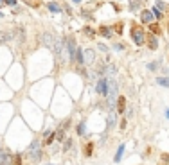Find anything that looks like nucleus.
I'll use <instances>...</instances> for the list:
<instances>
[{
	"label": "nucleus",
	"mask_w": 169,
	"mask_h": 165,
	"mask_svg": "<svg viewBox=\"0 0 169 165\" xmlns=\"http://www.w3.org/2000/svg\"><path fill=\"white\" fill-rule=\"evenodd\" d=\"M27 156H29L31 160H34V162H38V160L41 158V151H40V140H34V142L31 144V147L27 149Z\"/></svg>",
	"instance_id": "obj_1"
},
{
	"label": "nucleus",
	"mask_w": 169,
	"mask_h": 165,
	"mask_svg": "<svg viewBox=\"0 0 169 165\" xmlns=\"http://www.w3.org/2000/svg\"><path fill=\"white\" fill-rule=\"evenodd\" d=\"M65 49H67V54H69V59L70 61H74L76 59V40L72 38V36H69L67 40H65Z\"/></svg>",
	"instance_id": "obj_2"
},
{
	"label": "nucleus",
	"mask_w": 169,
	"mask_h": 165,
	"mask_svg": "<svg viewBox=\"0 0 169 165\" xmlns=\"http://www.w3.org/2000/svg\"><path fill=\"white\" fill-rule=\"evenodd\" d=\"M132 36H133V41H135L137 45H142L144 40H146V34H144L142 27H139V25H135L132 29Z\"/></svg>",
	"instance_id": "obj_3"
},
{
	"label": "nucleus",
	"mask_w": 169,
	"mask_h": 165,
	"mask_svg": "<svg viewBox=\"0 0 169 165\" xmlns=\"http://www.w3.org/2000/svg\"><path fill=\"white\" fill-rule=\"evenodd\" d=\"M41 43L52 50V49H54V36H52L51 32H43V34H41Z\"/></svg>",
	"instance_id": "obj_4"
},
{
	"label": "nucleus",
	"mask_w": 169,
	"mask_h": 165,
	"mask_svg": "<svg viewBox=\"0 0 169 165\" xmlns=\"http://www.w3.org/2000/svg\"><path fill=\"white\" fill-rule=\"evenodd\" d=\"M106 92H108V79L101 77L99 82H97V93L99 95H106Z\"/></svg>",
	"instance_id": "obj_5"
},
{
	"label": "nucleus",
	"mask_w": 169,
	"mask_h": 165,
	"mask_svg": "<svg viewBox=\"0 0 169 165\" xmlns=\"http://www.w3.org/2000/svg\"><path fill=\"white\" fill-rule=\"evenodd\" d=\"M83 56H85V65H92V63H94L95 54H94L92 49H85V50H83Z\"/></svg>",
	"instance_id": "obj_6"
},
{
	"label": "nucleus",
	"mask_w": 169,
	"mask_h": 165,
	"mask_svg": "<svg viewBox=\"0 0 169 165\" xmlns=\"http://www.w3.org/2000/svg\"><path fill=\"white\" fill-rule=\"evenodd\" d=\"M140 20L144 22V23H150V22H153V13H151V11H142V15H140Z\"/></svg>",
	"instance_id": "obj_7"
},
{
	"label": "nucleus",
	"mask_w": 169,
	"mask_h": 165,
	"mask_svg": "<svg viewBox=\"0 0 169 165\" xmlns=\"http://www.w3.org/2000/svg\"><path fill=\"white\" fill-rule=\"evenodd\" d=\"M99 32L104 36V38H113V32L110 27H99Z\"/></svg>",
	"instance_id": "obj_8"
},
{
	"label": "nucleus",
	"mask_w": 169,
	"mask_h": 165,
	"mask_svg": "<svg viewBox=\"0 0 169 165\" xmlns=\"http://www.w3.org/2000/svg\"><path fill=\"white\" fill-rule=\"evenodd\" d=\"M13 36H15L13 32H7V31H2V32H0V43H5V41H7V40H11Z\"/></svg>",
	"instance_id": "obj_9"
},
{
	"label": "nucleus",
	"mask_w": 169,
	"mask_h": 165,
	"mask_svg": "<svg viewBox=\"0 0 169 165\" xmlns=\"http://www.w3.org/2000/svg\"><path fill=\"white\" fill-rule=\"evenodd\" d=\"M117 109H119L121 113L126 109V97H119V99H117Z\"/></svg>",
	"instance_id": "obj_10"
},
{
	"label": "nucleus",
	"mask_w": 169,
	"mask_h": 165,
	"mask_svg": "<svg viewBox=\"0 0 169 165\" xmlns=\"http://www.w3.org/2000/svg\"><path fill=\"white\" fill-rule=\"evenodd\" d=\"M148 45H150V49H151V50H157V47H158L157 36H148Z\"/></svg>",
	"instance_id": "obj_11"
},
{
	"label": "nucleus",
	"mask_w": 169,
	"mask_h": 165,
	"mask_svg": "<svg viewBox=\"0 0 169 165\" xmlns=\"http://www.w3.org/2000/svg\"><path fill=\"white\" fill-rule=\"evenodd\" d=\"M76 61L79 63V65H85V56H83V50L81 49L76 50Z\"/></svg>",
	"instance_id": "obj_12"
},
{
	"label": "nucleus",
	"mask_w": 169,
	"mask_h": 165,
	"mask_svg": "<svg viewBox=\"0 0 169 165\" xmlns=\"http://www.w3.org/2000/svg\"><path fill=\"white\" fill-rule=\"evenodd\" d=\"M157 84H160V86H166V88H169V77H158V79H157Z\"/></svg>",
	"instance_id": "obj_13"
},
{
	"label": "nucleus",
	"mask_w": 169,
	"mask_h": 165,
	"mask_svg": "<svg viewBox=\"0 0 169 165\" xmlns=\"http://www.w3.org/2000/svg\"><path fill=\"white\" fill-rule=\"evenodd\" d=\"M140 5H142V2H140V0H130V7H132L133 11H135V9H139Z\"/></svg>",
	"instance_id": "obj_14"
},
{
	"label": "nucleus",
	"mask_w": 169,
	"mask_h": 165,
	"mask_svg": "<svg viewBox=\"0 0 169 165\" xmlns=\"http://www.w3.org/2000/svg\"><path fill=\"white\" fill-rule=\"evenodd\" d=\"M49 11H52V13H61V7L52 2V4H49Z\"/></svg>",
	"instance_id": "obj_15"
},
{
	"label": "nucleus",
	"mask_w": 169,
	"mask_h": 165,
	"mask_svg": "<svg viewBox=\"0 0 169 165\" xmlns=\"http://www.w3.org/2000/svg\"><path fill=\"white\" fill-rule=\"evenodd\" d=\"M54 135H56V140H63L65 138V129H58V131H54Z\"/></svg>",
	"instance_id": "obj_16"
},
{
	"label": "nucleus",
	"mask_w": 169,
	"mask_h": 165,
	"mask_svg": "<svg viewBox=\"0 0 169 165\" xmlns=\"http://www.w3.org/2000/svg\"><path fill=\"white\" fill-rule=\"evenodd\" d=\"M113 74H115V66H113V65H108L106 70H104V76H113Z\"/></svg>",
	"instance_id": "obj_17"
},
{
	"label": "nucleus",
	"mask_w": 169,
	"mask_h": 165,
	"mask_svg": "<svg viewBox=\"0 0 169 165\" xmlns=\"http://www.w3.org/2000/svg\"><path fill=\"white\" fill-rule=\"evenodd\" d=\"M122 151H124V145L119 147V151H117V154H115V162H121V158H122Z\"/></svg>",
	"instance_id": "obj_18"
},
{
	"label": "nucleus",
	"mask_w": 169,
	"mask_h": 165,
	"mask_svg": "<svg viewBox=\"0 0 169 165\" xmlns=\"http://www.w3.org/2000/svg\"><path fill=\"white\" fill-rule=\"evenodd\" d=\"M83 32H85V34H88V38H94V34H95L90 27H85V29H83Z\"/></svg>",
	"instance_id": "obj_19"
},
{
	"label": "nucleus",
	"mask_w": 169,
	"mask_h": 165,
	"mask_svg": "<svg viewBox=\"0 0 169 165\" xmlns=\"http://www.w3.org/2000/svg\"><path fill=\"white\" fill-rule=\"evenodd\" d=\"M72 140H70V138H69V140H65V147H63V151H69V149H72Z\"/></svg>",
	"instance_id": "obj_20"
},
{
	"label": "nucleus",
	"mask_w": 169,
	"mask_h": 165,
	"mask_svg": "<svg viewBox=\"0 0 169 165\" xmlns=\"http://www.w3.org/2000/svg\"><path fill=\"white\" fill-rule=\"evenodd\" d=\"M77 131H79V135H85V131H86V127H85V122H81V124H79Z\"/></svg>",
	"instance_id": "obj_21"
},
{
	"label": "nucleus",
	"mask_w": 169,
	"mask_h": 165,
	"mask_svg": "<svg viewBox=\"0 0 169 165\" xmlns=\"http://www.w3.org/2000/svg\"><path fill=\"white\" fill-rule=\"evenodd\" d=\"M92 149H94V144H88V145H86V151H85V154H86V156H90V154H92Z\"/></svg>",
	"instance_id": "obj_22"
},
{
	"label": "nucleus",
	"mask_w": 169,
	"mask_h": 165,
	"mask_svg": "<svg viewBox=\"0 0 169 165\" xmlns=\"http://www.w3.org/2000/svg\"><path fill=\"white\" fill-rule=\"evenodd\" d=\"M113 124H115V115L110 113V117H108V127H112Z\"/></svg>",
	"instance_id": "obj_23"
},
{
	"label": "nucleus",
	"mask_w": 169,
	"mask_h": 165,
	"mask_svg": "<svg viewBox=\"0 0 169 165\" xmlns=\"http://www.w3.org/2000/svg\"><path fill=\"white\" fill-rule=\"evenodd\" d=\"M151 32H153V34H158V32H160V29H158V25H155V23H151Z\"/></svg>",
	"instance_id": "obj_24"
},
{
	"label": "nucleus",
	"mask_w": 169,
	"mask_h": 165,
	"mask_svg": "<svg viewBox=\"0 0 169 165\" xmlns=\"http://www.w3.org/2000/svg\"><path fill=\"white\" fill-rule=\"evenodd\" d=\"M155 7H157V9H160V11H162V9H166L164 2H157V4H155Z\"/></svg>",
	"instance_id": "obj_25"
},
{
	"label": "nucleus",
	"mask_w": 169,
	"mask_h": 165,
	"mask_svg": "<svg viewBox=\"0 0 169 165\" xmlns=\"http://www.w3.org/2000/svg\"><path fill=\"white\" fill-rule=\"evenodd\" d=\"M153 16H157V18H160V16H162V13H160V9H157V7H155V9H153Z\"/></svg>",
	"instance_id": "obj_26"
},
{
	"label": "nucleus",
	"mask_w": 169,
	"mask_h": 165,
	"mask_svg": "<svg viewBox=\"0 0 169 165\" xmlns=\"http://www.w3.org/2000/svg\"><path fill=\"white\" fill-rule=\"evenodd\" d=\"M99 50H103V52H108V47H106L104 43H99Z\"/></svg>",
	"instance_id": "obj_27"
},
{
	"label": "nucleus",
	"mask_w": 169,
	"mask_h": 165,
	"mask_svg": "<svg viewBox=\"0 0 169 165\" xmlns=\"http://www.w3.org/2000/svg\"><path fill=\"white\" fill-rule=\"evenodd\" d=\"M13 163H15V165H22V160H20V156H15V158H13Z\"/></svg>",
	"instance_id": "obj_28"
},
{
	"label": "nucleus",
	"mask_w": 169,
	"mask_h": 165,
	"mask_svg": "<svg viewBox=\"0 0 169 165\" xmlns=\"http://www.w3.org/2000/svg\"><path fill=\"white\" fill-rule=\"evenodd\" d=\"M148 68H150V70H157V68H158V63H150Z\"/></svg>",
	"instance_id": "obj_29"
},
{
	"label": "nucleus",
	"mask_w": 169,
	"mask_h": 165,
	"mask_svg": "<svg viewBox=\"0 0 169 165\" xmlns=\"http://www.w3.org/2000/svg\"><path fill=\"white\" fill-rule=\"evenodd\" d=\"M113 49H115V50H122V49H124V47H122V45H121V43H115V45H113Z\"/></svg>",
	"instance_id": "obj_30"
},
{
	"label": "nucleus",
	"mask_w": 169,
	"mask_h": 165,
	"mask_svg": "<svg viewBox=\"0 0 169 165\" xmlns=\"http://www.w3.org/2000/svg\"><path fill=\"white\" fill-rule=\"evenodd\" d=\"M5 4H9V5H15V4H16V0H5Z\"/></svg>",
	"instance_id": "obj_31"
},
{
	"label": "nucleus",
	"mask_w": 169,
	"mask_h": 165,
	"mask_svg": "<svg viewBox=\"0 0 169 165\" xmlns=\"http://www.w3.org/2000/svg\"><path fill=\"white\" fill-rule=\"evenodd\" d=\"M2 4H4V0H0V5H2Z\"/></svg>",
	"instance_id": "obj_32"
},
{
	"label": "nucleus",
	"mask_w": 169,
	"mask_h": 165,
	"mask_svg": "<svg viewBox=\"0 0 169 165\" xmlns=\"http://www.w3.org/2000/svg\"><path fill=\"white\" fill-rule=\"evenodd\" d=\"M74 2H81V0H74Z\"/></svg>",
	"instance_id": "obj_33"
}]
</instances>
